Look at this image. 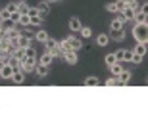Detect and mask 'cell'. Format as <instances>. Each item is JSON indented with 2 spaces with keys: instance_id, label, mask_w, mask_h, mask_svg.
I'll return each instance as SVG.
<instances>
[{
  "instance_id": "52a82bcc",
  "label": "cell",
  "mask_w": 148,
  "mask_h": 115,
  "mask_svg": "<svg viewBox=\"0 0 148 115\" xmlns=\"http://www.w3.org/2000/svg\"><path fill=\"white\" fill-rule=\"evenodd\" d=\"M50 71V65H44V63H37L35 65V73H37L38 77H46Z\"/></svg>"
},
{
  "instance_id": "4316f807",
  "label": "cell",
  "mask_w": 148,
  "mask_h": 115,
  "mask_svg": "<svg viewBox=\"0 0 148 115\" xmlns=\"http://www.w3.org/2000/svg\"><path fill=\"white\" fill-rule=\"evenodd\" d=\"M115 61H117L115 54H108V56H106V65H114Z\"/></svg>"
},
{
  "instance_id": "3957f363",
  "label": "cell",
  "mask_w": 148,
  "mask_h": 115,
  "mask_svg": "<svg viewBox=\"0 0 148 115\" xmlns=\"http://www.w3.org/2000/svg\"><path fill=\"white\" fill-rule=\"evenodd\" d=\"M27 46H33V40H31V37L21 33L19 38H17V48H27Z\"/></svg>"
},
{
  "instance_id": "cb8c5ba5",
  "label": "cell",
  "mask_w": 148,
  "mask_h": 115,
  "mask_svg": "<svg viewBox=\"0 0 148 115\" xmlns=\"http://www.w3.org/2000/svg\"><path fill=\"white\" fill-rule=\"evenodd\" d=\"M50 54L54 56V58H62V56H64V50L60 48V46H56V48H52V50H48Z\"/></svg>"
},
{
  "instance_id": "9c48e42d",
  "label": "cell",
  "mask_w": 148,
  "mask_h": 115,
  "mask_svg": "<svg viewBox=\"0 0 148 115\" xmlns=\"http://www.w3.org/2000/svg\"><path fill=\"white\" fill-rule=\"evenodd\" d=\"M146 17H148V12L138 10V12H135V17H133V21H137V23H146Z\"/></svg>"
},
{
  "instance_id": "277c9868",
  "label": "cell",
  "mask_w": 148,
  "mask_h": 115,
  "mask_svg": "<svg viewBox=\"0 0 148 115\" xmlns=\"http://www.w3.org/2000/svg\"><path fill=\"white\" fill-rule=\"evenodd\" d=\"M62 58H64L67 63H71V65H73V63H77V50H66Z\"/></svg>"
},
{
  "instance_id": "ffe728a7",
  "label": "cell",
  "mask_w": 148,
  "mask_h": 115,
  "mask_svg": "<svg viewBox=\"0 0 148 115\" xmlns=\"http://www.w3.org/2000/svg\"><path fill=\"white\" fill-rule=\"evenodd\" d=\"M112 38L117 40V42H121V40L125 38V31H123V29H119V31H112Z\"/></svg>"
},
{
  "instance_id": "603a6c76",
  "label": "cell",
  "mask_w": 148,
  "mask_h": 115,
  "mask_svg": "<svg viewBox=\"0 0 148 115\" xmlns=\"http://www.w3.org/2000/svg\"><path fill=\"white\" fill-rule=\"evenodd\" d=\"M115 12H123L127 8V0H115Z\"/></svg>"
},
{
  "instance_id": "d590c367",
  "label": "cell",
  "mask_w": 148,
  "mask_h": 115,
  "mask_svg": "<svg viewBox=\"0 0 148 115\" xmlns=\"http://www.w3.org/2000/svg\"><path fill=\"white\" fill-rule=\"evenodd\" d=\"M106 10H108V12H115V4H114V2L106 4Z\"/></svg>"
},
{
  "instance_id": "8d00e7d4",
  "label": "cell",
  "mask_w": 148,
  "mask_h": 115,
  "mask_svg": "<svg viewBox=\"0 0 148 115\" xmlns=\"http://www.w3.org/2000/svg\"><path fill=\"white\" fill-rule=\"evenodd\" d=\"M44 2H48V4H54V2H58V0H44Z\"/></svg>"
},
{
  "instance_id": "d6a6232c",
  "label": "cell",
  "mask_w": 148,
  "mask_h": 115,
  "mask_svg": "<svg viewBox=\"0 0 148 115\" xmlns=\"http://www.w3.org/2000/svg\"><path fill=\"white\" fill-rule=\"evenodd\" d=\"M19 16H21L19 12H12V14H10V19H12L14 23H17V21H19Z\"/></svg>"
},
{
  "instance_id": "f1b7e54d",
  "label": "cell",
  "mask_w": 148,
  "mask_h": 115,
  "mask_svg": "<svg viewBox=\"0 0 148 115\" xmlns=\"http://www.w3.org/2000/svg\"><path fill=\"white\" fill-rule=\"evenodd\" d=\"M0 19L4 21V19H10V12L6 10V8H0Z\"/></svg>"
},
{
  "instance_id": "e575fe53",
  "label": "cell",
  "mask_w": 148,
  "mask_h": 115,
  "mask_svg": "<svg viewBox=\"0 0 148 115\" xmlns=\"http://www.w3.org/2000/svg\"><path fill=\"white\" fill-rule=\"evenodd\" d=\"M133 63H140V61H143V56H138V54H135V52H133Z\"/></svg>"
},
{
  "instance_id": "6da1fadb",
  "label": "cell",
  "mask_w": 148,
  "mask_h": 115,
  "mask_svg": "<svg viewBox=\"0 0 148 115\" xmlns=\"http://www.w3.org/2000/svg\"><path fill=\"white\" fill-rule=\"evenodd\" d=\"M133 37L137 38V42H146L148 40V27L146 23H137L133 27Z\"/></svg>"
},
{
  "instance_id": "ac0fdd59",
  "label": "cell",
  "mask_w": 148,
  "mask_h": 115,
  "mask_svg": "<svg viewBox=\"0 0 148 115\" xmlns=\"http://www.w3.org/2000/svg\"><path fill=\"white\" fill-rule=\"evenodd\" d=\"M0 27H2V31H10V29H14L16 27V23L12 21V19H4V21H0Z\"/></svg>"
},
{
  "instance_id": "7402d4cb",
  "label": "cell",
  "mask_w": 148,
  "mask_h": 115,
  "mask_svg": "<svg viewBox=\"0 0 148 115\" xmlns=\"http://www.w3.org/2000/svg\"><path fill=\"white\" fill-rule=\"evenodd\" d=\"M44 44H46V50H52V48H56V46H58V40H56V38H52V37H48L46 40H44Z\"/></svg>"
},
{
  "instance_id": "7a4b0ae2",
  "label": "cell",
  "mask_w": 148,
  "mask_h": 115,
  "mask_svg": "<svg viewBox=\"0 0 148 115\" xmlns=\"http://www.w3.org/2000/svg\"><path fill=\"white\" fill-rule=\"evenodd\" d=\"M66 40H67V44L71 46V50H81V48H83V44H81V38H77L75 35H69V37H67Z\"/></svg>"
},
{
  "instance_id": "4fadbf2b",
  "label": "cell",
  "mask_w": 148,
  "mask_h": 115,
  "mask_svg": "<svg viewBox=\"0 0 148 115\" xmlns=\"http://www.w3.org/2000/svg\"><path fill=\"white\" fill-rule=\"evenodd\" d=\"M81 19H77V17H71L69 19V29H71L73 33H77V31H81Z\"/></svg>"
},
{
  "instance_id": "e0dca14e",
  "label": "cell",
  "mask_w": 148,
  "mask_h": 115,
  "mask_svg": "<svg viewBox=\"0 0 148 115\" xmlns=\"http://www.w3.org/2000/svg\"><path fill=\"white\" fill-rule=\"evenodd\" d=\"M17 25H19V27H29V25H31V19H29L27 14H21V16H19V21H17Z\"/></svg>"
},
{
  "instance_id": "f546056e",
  "label": "cell",
  "mask_w": 148,
  "mask_h": 115,
  "mask_svg": "<svg viewBox=\"0 0 148 115\" xmlns=\"http://www.w3.org/2000/svg\"><path fill=\"white\" fill-rule=\"evenodd\" d=\"M17 8H19V14H27V10H29L27 2H19V4H17Z\"/></svg>"
},
{
  "instance_id": "484cf974",
  "label": "cell",
  "mask_w": 148,
  "mask_h": 115,
  "mask_svg": "<svg viewBox=\"0 0 148 115\" xmlns=\"http://www.w3.org/2000/svg\"><path fill=\"white\" fill-rule=\"evenodd\" d=\"M81 35L85 38H90V37H92V29H90V27H81Z\"/></svg>"
},
{
  "instance_id": "4dcf8cb0",
  "label": "cell",
  "mask_w": 148,
  "mask_h": 115,
  "mask_svg": "<svg viewBox=\"0 0 148 115\" xmlns=\"http://www.w3.org/2000/svg\"><path fill=\"white\" fill-rule=\"evenodd\" d=\"M115 84H119V81H117V77H110V79L106 81V86H115Z\"/></svg>"
},
{
  "instance_id": "9a60e30c",
  "label": "cell",
  "mask_w": 148,
  "mask_h": 115,
  "mask_svg": "<svg viewBox=\"0 0 148 115\" xmlns=\"http://www.w3.org/2000/svg\"><path fill=\"white\" fill-rule=\"evenodd\" d=\"M133 52H135V54H138V56H143V58H144V54H146V42H137V46L133 48Z\"/></svg>"
},
{
  "instance_id": "5bb4252c",
  "label": "cell",
  "mask_w": 148,
  "mask_h": 115,
  "mask_svg": "<svg viewBox=\"0 0 148 115\" xmlns=\"http://www.w3.org/2000/svg\"><path fill=\"white\" fill-rule=\"evenodd\" d=\"M117 81H119V84H127V82L131 81V73L123 69V71H121L119 75H117Z\"/></svg>"
},
{
  "instance_id": "7c38bea8",
  "label": "cell",
  "mask_w": 148,
  "mask_h": 115,
  "mask_svg": "<svg viewBox=\"0 0 148 115\" xmlns=\"http://www.w3.org/2000/svg\"><path fill=\"white\" fill-rule=\"evenodd\" d=\"M108 42H110V35H104V33L96 35V44L98 46H108Z\"/></svg>"
},
{
  "instance_id": "d6986e66",
  "label": "cell",
  "mask_w": 148,
  "mask_h": 115,
  "mask_svg": "<svg viewBox=\"0 0 148 115\" xmlns=\"http://www.w3.org/2000/svg\"><path fill=\"white\" fill-rule=\"evenodd\" d=\"M27 16H29V19L33 21V19H37V17H40L38 16V10H37V6H29V10H27ZM42 19V17H40Z\"/></svg>"
},
{
  "instance_id": "5b68a950",
  "label": "cell",
  "mask_w": 148,
  "mask_h": 115,
  "mask_svg": "<svg viewBox=\"0 0 148 115\" xmlns=\"http://www.w3.org/2000/svg\"><path fill=\"white\" fill-rule=\"evenodd\" d=\"M12 73H14V67L10 63H4V65L0 67V77L2 79H12Z\"/></svg>"
},
{
  "instance_id": "ba28073f",
  "label": "cell",
  "mask_w": 148,
  "mask_h": 115,
  "mask_svg": "<svg viewBox=\"0 0 148 115\" xmlns=\"http://www.w3.org/2000/svg\"><path fill=\"white\" fill-rule=\"evenodd\" d=\"M37 10H38V16H40V17L44 19V17L48 16V12H50V6H48V2H44V0H42V2H40V4L37 6Z\"/></svg>"
},
{
  "instance_id": "30bf717a",
  "label": "cell",
  "mask_w": 148,
  "mask_h": 115,
  "mask_svg": "<svg viewBox=\"0 0 148 115\" xmlns=\"http://www.w3.org/2000/svg\"><path fill=\"white\" fill-rule=\"evenodd\" d=\"M10 81H14L16 84H21L23 81H25V75H23V71H19V69H16V71L12 73V79Z\"/></svg>"
},
{
  "instance_id": "44dd1931",
  "label": "cell",
  "mask_w": 148,
  "mask_h": 115,
  "mask_svg": "<svg viewBox=\"0 0 148 115\" xmlns=\"http://www.w3.org/2000/svg\"><path fill=\"white\" fill-rule=\"evenodd\" d=\"M35 38H37L38 42H44V40H46V38H48V33H46V31H44V29H38L37 33H35Z\"/></svg>"
},
{
  "instance_id": "2e32d148",
  "label": "cell",
  "mask_w": 148,
  "mask_h": 115,
  "mask_svg": "<svg viewBox=\"0 0 148 115\" xmlns=\"http://www.w3.org/2000/svg\"><path fill=\"white\" fill-rule=\"evenodd\" d=\"M52 60H54V56L50 54L48 50H46V52L40 56V63H44V65H50V63H52Z\"/></svg>"
},
{
  "instance_id": "d4e9b609",
  "label": "cell",
  "mask_w": 148,
  "mask_h": 115,
  "mask_svg": "<svg viewBox=\"0 0 148 115\" xmlns=\"http://www.w3.org/2000/svg\"><path fill=\"white\" fill-rule=\"evenodd\" d=\"M85 84H87V86H96V84H98V79H96V77H87V79H85Z\"/></svg>"
},
{
  "instance_id": "836d02e7",
  "label": "cell",
  "mask_w": 148,
  "mask_h": 115,
  "mask_svg": "<svg viewBox=\"0 0 148 115\" xmlns=\"http://www.w3.org/2000/svg\"><path fill=\"white\" fill-rule=\"evenodd\" d=\"M123 50H125V48H119L117 52H114L115 58H117V61H123Z\"/></svg>"
},
{
  "instance_id": "8992f818",
  "label": "cell",
  "mask_w": 148,
  "mask_h": 115,
  "mask_svg": "<svg viewBox=\"0 0 148 115\" xmlns=\"http://www.w3.org/2000/svg\"><path fill=\"white\" fill-rule=\"evenodd\" d=\"M135 12H137L135 8H131V6H127L125 10H123V12H119V14H121V17H123V21H131L133 17H135Z\"/></svg>"
},
{
  "instance_id": "83f0119b",
  "label": "cell",
  "mask_w": 148,
  "mask_h": 115,
  "mask_svg": "<svg viewBox=\"0 0 148 115\" xmlns=\"http://www.w3.org/2000/svg\"><path fill=\"white\" fill-rule=\"evenodd\" d=\"M133 60V50H123V61H131Z\"/></svg>"
},
{
  "instance_id": "1f68e13d",
  "label": "cell",
  "mask_w": 148,
  "mask_h": 115,
  "mask_svg": "<svg viewBox=\"0 0 148 115\" xmlns=\"http://www.w3.org/2000/svg\"><path fill=\"white\" fill-rule=\"evenodd\" d=\"M6 10H8V12L12 14V12H19V8H17V4H16V2H10V4L6 6Z\"/></svg>"
},
{
  "instance_id": "8fae6325",
  "label": "cell",
  "mask_w": 148,
  "mask_h": 115,
  "mask_svg": "<svg viewBox=\"0 0 148 115\" xmlns=\"http://www.w3.org/2000/svg\"><path fill=\"white\" fill-rule=\"evenodd\" d=\"M123 25H125V21H123V17H117V19H112V23H110V27H112V31H119V29H123Z\"/></svg>"
}]
</instances>
